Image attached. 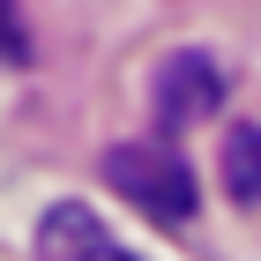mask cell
<instances>
[{
    "label": "cell",
    "instance_id": "cell-1",
    "mask_svg": "<svg viewBox=\"0 0 261 261\" xmlns=\"http://www.w3.org/2000/svg\"><path fill=\"white\" fill-rule=\"evenodd\" d=\"M105 179L120 187L149 224H187L194 217V172H187L179 149H164V142H120L112 157H105Z\"/></svg>",
    "mask_w": 261,
    "mask_h": 261
},
{
    "label": "cell",
    "instance_id": "cell-2",
    "mask_svg": "<svg viewBox=\"0 0 261 261\" xmlns=\"http://www.w3.org/2000/svg\"><path fill=\"white\" fill-rule=\"evenodd\" d=\"M217 105H224V75H217L209 53H179V60L157 67V120H164V127L187 135V127H201Z\"/></svg>",
    "mask_w": 261,
    "mask_h": 261
},
{
    "label": "cell",
    "instance_id": "cell-3",
    "mask_svg": "<svg viewBox=\"0 0 261 261\" xmlns=\"http://www.w3.org/2000/svg\"><path fill=\"white\" fill-rule=\"evenodd\" d=\"M38 254L45 261H142V254H127L112 231H105L82 201H53L45 209V224H38Z\"/></svg>",
    "mask_w": 261,
    "mask_h": 261
},
{
    "label": "cell",
    "instance_id": "cell-4",
    "mask_svg": "<svg viewBox=\"0 0 261 261\" xmlns=\"http://www.w3.org/2000/svg\"><path fill=\"white\" fill-rule=\"evenodd\" d=\"M224 187L231 201H261V127H239L224 142Z\"/></svg>",
    "mask_w": 261,
    "mask_h": 261
},
{
    "label": "cell",
    "instance_id": "cell-5",
    "mask_svg": "<svg viewBox=\"0 0 261 261\" xmlns=\"http://www.w3.org/2000/svg\"><path fill=\"white\" fill-rule=\"evenodd\" d=\"M0 53H8V60H22V53H30V38H22V15H15V0H0Z\"/></svg>",
    "mask_w": 261,
    "mask_h": 261
}]
</instances>
